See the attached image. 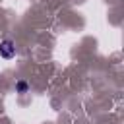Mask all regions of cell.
Wrapping results in <instances>:
<instances>
[{
  "label": "cell",
  "mask_w": 124,
  "mask_h": 124,
  "mask_svg": "<svg viewBox=\"0 0 124 124\" xmlns=\"http://www.w3.org/2000/svg\"><path fill=\"white\" fill-rule=\"evenodd\" d=\"M0 56L4 60H12L16 56V43L12 39H4L0 41Z\"/></svg>",
  "instance_id": "1"
},
{
  "label": "cell",
  "mask_w": 124,
  "mask_h": 124,
  "mask_svg": "<svg viewBox=\"0 0 124 124\" xmlns=\"http://www.w3.org/2000/svg\"><path fill=\"white\" fill-rule=\"evenodd\" d=\"M27 87H29V85H27V81H25V79H19V81L16 83V91H17V93H25V91H27Z\"/></svg>",
  "instance_id": "2"
}]
</instances>
